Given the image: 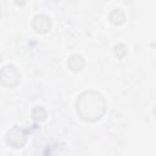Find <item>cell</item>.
<instances>
[{
    "mask_svg": "<svg viewBox=\"0 0 156 156\" xmlns=\"http://www.w3.org/2000/svg\"><path fill=\"white\" fill-rule=\"evenodd\" d=\"M77 113L84 121H96L99 119L106 110L105 98L94 90L84 91L79 95L76 102Z\"/></svg>",
    "mask_w": 156,
    "mask_h": 156,
    "instance_id": "obj_1",
    "label": "cell"
},
{
    "mask_svg": "<svg viewBox=\"0 0 156 156\" xmlns=\"http://www.w3.org/2000/svg\"><path fill=\"white\" fill-rule=\"evenodd\" d=\"M21 79V73L13 65H5L0 68V83L4 87L12 88L18 84Z\"/></svg>",
    "mask_w": 156,
    "mask_h": 156,
    "instance_id": "obj_2",
    "label": "cell"
},
{
    "mask_svg": "<svg viewBox=\"0 0 156 156\" xmlns=\"http://www.w3.org/2000/svg\"><path fill=\"white\" fill-rule=\"evenodd\" d=\"M27 140V135L24 130L17 126L12 127L7 133H6V141L9 145L12 147H22Z\"/></svg>",
    "mask_w": 156,
    "mask_h": 156,
    "instance_id": "obj_3",
    "label": "cell"
},
{
    "mask_svg": "<svg viewBox=\"0 0 156 156\" xmlns=\"http://www.w3.org/2000/svg\"><path fill=\"white\" fill-rule=\"evenodd\" d=\"M32 26L35 29V32H38V33H46L50 29V27H51V20H50L49 16H46L44 13H39V15H35L33 17Z\"/></svg>",
    "mask_w": 156,
    "mask_h": 156,
    "instance_id": "obj_4",
    "label": "cell"
},
{
    "mask_svg": "<svg viewBox=\"0 0 156 156\" xmlns=\"http://www.w3.org/2000/svg\"><path fill=\"white\" fill-rule=\"evenodd\" d=\"M84 65H85L84 58H83L80 55H77V54H76V55H72V56L68 58V61H67L68 68H69L71 71H73V72L82 71L83 67H84Z\"/></svg>",
    "mask_w": 156,
    "mask_h": 156,
    "instance_id": "obj_5",
    "label": "cell"
},
{
    "mask_svg": "<svg viewBox=\"0 0 156 156\" xmlns=\"http://www.w3.org/2000/svg\"><path fill=\"white\" fill-rule=\"evenodd\" d=\"M108 18L113 24H122L126 21V15L121 9H113L111 11Z\"/></svg>",
    "mask_w": 156,
    "mask_h": 156,
    "instance_id": "obj_6",
    "label": "cell"
},
{
    "mask_svg": "<svg viewBox=\"0 0 156 156\" xmlns=\"http://www.w3.org/2000/svg\"><path fill=\"white\" fill-rule=\"evenodd\" d=\"M32 117L35 119V121H44L46 118V110L43 107V106H35L33 110H32Z\"/></svg>",
    "mask_w": 156,
    "mask_h": 156,
    "instance_id": "obj_7",
    "label": "cell"
},
{
    "mask_svg": "<svg viewBox=\"0 0 156 156\" xmlns=\"http://www.w3.org/2000/svg\"><path fill=\"white\" fill-rule=\"evenodd\" d=\"M113 52L118 58H123L126 56V54H127V46L124 44H122V43L116 44L115 48H113Z\"/></svg>",
    "mask_w": 156,
    "mask_h": 156,
    "instance_id": "obj_8",
    "label": "cell"
}]
</instances>
